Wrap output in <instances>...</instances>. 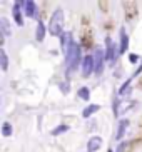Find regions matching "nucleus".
<instances>
[{"instance_id": "15", "label": "nucleus", "mask_w": 142, "mask_h": 152, "mask_svg": "<svg viewBox=\"0 0 142 152\" xmlns=\"http://www.w3.org/2000/svg\"><path fill=\"white\" fill-rule=\"evenodd\" d=\"M77 95H79V99H82V100H89L90 99V90L87 89V87H80L79 92H77Z\"/></svg>"}, {"instance_id": "7", "label": "nucleus", "mask_w": 142, "mask_h": 152, "mask_svg": "<svg viewBox=\"0 0 142 152\" xmlns=\"http://www.w3.org/2000/svg\"><path fill=\"white\" fill-rule=\"evenodd\" d=\"M127 47H129V37H127L124 28H120V45H119V49H117V54L122 55L127 50Z\"/></svg>"}, {"instance_id": "9", "label": "nucleus", "mask_w": 142, "mask_h": 152, "mask_svg": "<svg viewBox=\"0 0 142 152\" xmlns=\"http://www.w3.org/2000/svg\"><path fill=\"white\" fill-rule=\"evenodd\" d=\"M0 34L4 37H9L12 32H10V23L5 17H0Z\"/></svg>"}, {"instance_id": "8", "label": "nucleus", "mask_w": 142, "mask_h": 152, "mask_svg": "<svg viewBox=\"0 0 142 152\" xmlns=\"http://www.w3.org/2000/svg\"><path fill=\"white\" fill-rule=\"evenodd\" d=\"M127 125H129V121H127V119H122V121L117 124V132H116V139H117V140L124 139V134H125Z\"/></svg>"}, {"instance_id": "2", "label": "nucleus", "mask_w": 142, "mask_h": 152, "mask_svg": "<svg viewBox=\"0 0 142 152\" xmlns=\"http://www.w3.org/2000/svg\"><path fill=\"white\" fill-rule=\"evenodd\" d=\"M67 65H69V70H75L80 64V45H77L75 42H72L69 50H67Z\"/></svg>"}, {"instance_id": "3", "label": "nucleus", "mask_w": 142, "mask_h": 152, "mask_svg": "<svg viewBox=\"0 0 142 152\" xmlns=\"http://www.w3.org/2000/svg\"><path fill=\"white\" fill-rule=\"evenodd\" d=\"M104 60H105V54H104L102 49H95L94 52V72L100 75L104 70Z\"/></svg>"}, {"instance_id": "18", "label": "nucleus", "mask_w": 142, "mask_h": 152, "mask_svg": "<svg viewBox=\"0 0 142 152\" xmlns=\"http://www.w3.org/2000/svg\"><path fill=\"white\" fill-rule=\"evenodd\" d=\"M130 80H132V79H127V80L122 84V87L119 89V94H125V92H127V89H129V85H130Z\"/></svg>"}, {"instance_id": "21", "label": "nucleus", "mask_w": 142, "mask_h": 152, "mask_svg": "<svg viewBox=\"0 0 142 152\" xmlns=\"http://www.w3.org/2000/svg\"><path fill=\"white\" fill-rule=\"evenodd\" d=\"M141 72H142V64H141V65H139V69H137V70L134 72V75H132V77H137L139 74H141Z\"/></svg>"}, {"instance_id": "5", "label": "nucleus", "mask_w": 142, "mask_h": 152, "mask_svg": "<svg viewBox=\"0 0 142 152\" xmlns=\"http://www.w3.org/2000/svg\"><path fill=\"white\" fill-rule=\"evenodd\" d=\"M92 72H94V57L87 55V57L82 58V74H84V77H89Z\"/></svg>"}, {"instance_id": "12", "label": "nucleus", "mask_w": 142, "mask_h": 152, "mask_svg": "<svg viewBox=\"0 0 142 152\" xmlns=\"http://www.w3.org/2000/svg\"><path fill=\"white\" fill-rule=\"evenodd\" d=\"M97 110H100V105H99V104H92V105H89V107H85L84 110H82V117L87 119V117H90L92 114H95Z\"/></svg>"}, {"instance_id": "6", "label": "nucleus", "mask_w": 142, "mask_h": 152, "mask_svg": "<svg viewBox=\"0 0 142 152\" xmlns=\"http://www.w3.org/2000/svg\"><path fill=\"white\" fill-rule=\"evenodd\" d=\"M100 147H102V137L94 135L89 140V144H87V152H97Z\"/></svg>"}, {"instance_id": "16", "label": "nucleus", "mask_w": 142, "mask_h": 152, "mask_svg": "<svg viewBox=\"0 0 142 152\" xmlns=\"http://www.w3.org/2000/svg\"><path fill=\"white\" fill-rule=\"evenodd\" d=\"M2 134H4L5 137H10V135H12V125H10L9 122H4V125H2Z\"/></svg>"}, {"instance_id": "13", "label": "nucleus", "mask_w": 142, "mask_h": 152, "mask_svg": "<svg viewBox=\"0 0 142 152\" xmlns=\"http://www.w3.org/2000/svg\"><path fill=\"white\" fill-rule=\"evenodd\" d=\"M130 107H134V100H124V102H120V107L117 109V117L120 114H125L127 109H130Z\"/></svg>"}, {"instance_id": "4", "label": "nucleus", "mask_w": 142, "mask_h": 152, "mask_svg": "<svg viewBox=\"0 0 142 152\" xmlns=\"http://www.w3.org/2000/svg\"><path fill=\"white\" fill-rule=\"evenodd\" d=\"M105 45H107L105 58L109 60V64H111V65H114V64H116V55H119V54L116 52V44L112 42L111 37H107V39H105Z\"/></svg>"}, {"instance_id": "1", "label": "nucleus", "mask_w": 142, "mask_h": 152, "mask_svg": "<svg viewBox=\"0 0 142 152\" xmlns=\"http://www.w3.org/2000/svg\"><path fill=\"white\" fill-rule=\"evenodd\" d=\"M49 32L53 37H62L64 32V10L57 9L50 17V23H49Z\"/></svg>"}, {"instance_id": "17", "label": "nucleus", "mask_w": 142, "mask_h": 152, "mask_svg": "<svg viewBox=\"0 0 142 152\" xmlns=\"http://www.w3.org/2000/svg\"><path fill=\"white\" fill-rule=\"evenodd\" d=\"M65 130H69V125L60 124L59 127H55V129L52 130V135H59V134H62V132H65Z\"/></svg>"}, {"instance_id": "14", "label": "nucleus", "mask_w": 142, "mask_h": 152, "mask_svg": "<svg viewBox=\"0 0 142 152\" xmlns=\"http://www.w3.org/2000/svg\"><path fill=\"white\" fill-rule=\"evenodd\" d=\"M0 65H2V70L9 69V57H7V52L4 49H0Z\"/></svg>"}, {"instance_id": "20", "label": "nucleus", "mask_w": 142, "mask_h": 152, "mask_svg": "<svg viewBox=\"0 0 142 152\" xmlns=\"http://www.w3.org/2000/svg\"><path fill=\"white\" fill-rule=\"evenodd\" d=\"M129 62L130 64H137L139 62V55L137 54H130L129 55Z\"/></svg>"}, {"instance_id": "22", "label": "nucleus", "mask_w": 142, "mask_h": 152, "mask_svg": "<svg viewBox=\"0 0 142 152\" xmlns=\"http://www.w3.org/2000/svg\"><path fill=\"white\" fill-rule=\"evenodd\" d=\"M107 152H112V151H107Z\"/></svg>"}, {"instance_id": "19", "label": "nucleus", "mask_w": 142, "mask_h": 152, "mask_svg": "<svg viewBox=\"0 0 142 152\" xmlns=\"http://www.w3.org/2000/svg\"><path fill=\"white\" fill-rule=\"evenodd\" d=\"M129 145H130L129 142H120V144H119V147H117V152H124L125 149L129 147Z\"/></svg>"}, {"instance_id": "11", "label": "nucleus", "mask_w": 142, "mask_h": 152, "mask_svg": "<svg viewBox=\"0 0 142 152\" xmlns=\"http://www.w3.org/2000/svg\"><path fill=\"white\" fill-rule=\"evenodd\" d=\"M35 39L39 42H42L45 39V25H44V22L42 20H39L37 22V32H35Z\"/></svg>"}, {"instance_id": "10", "label": "nucleus", "mask_w": 142, "mask_h": 152, "mask_svg": "<svg viewBox=\"0 0 142 152\" xmlns=\"http://www.w3.org/2000/svg\"><path fill=\"white\" fill-rule=\"evenodd\" d=\"M23 10H25V15H27V17H34V15H35V12H37L35 2H32V0L25 2V5H23Z\"/></svg>"}]
</instances>
